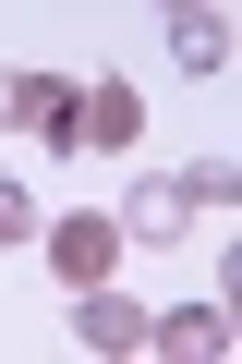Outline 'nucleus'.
<instances>
[{"label": "nucleus", "instance_id": "obj_5", "mask_svg": "<svg viewBox=\"0 0 242 364\" xmlns=\"http://www.w3.org/2000/svg\"><path fill=\"white\" fill-rule=\"evenodd\" d=\"M182 231H194V182H182V170L133 182V207H121V243H182Z\"/></svg>", "mask_w": 242, "mask_h": 364}, {"label": "nucleus", "instance_id": "obj_7", "mask_svg": "<svg viewBox=\"0 0 242 364\" xmlns=\"http://www.w3.org/2000/svg\"><path fill=\"white\" fill-rule=\"evenodd\" d=\"M230 49H242L230 13H182V25H170V61H182V73H230Z\"/></svg>", "mask_w": 242, "mask_h": 364}, {"label": "nucleus", "instance_id": "obj_3", "mask_svg": "<svg viewBox=\"0 0 242 364\" xmlns=\"http://www.w3.org/2000/svg\"><path fill=\"white\" fill-rule=\"evenodd\" d=\"M37 243H49V267H61L73 291H97V279L121 267V219H49Z\"/></svg>", "mask_w": 242, "mask_h": 364}, {"label": "nucleus", "instance_id": "obj_2", "mask_svg": "<svg viewBox=\"0 0 242 364\" xmlns=\"http://www.w3.org/2000/svg\"><path fill=\"white\" fill-rule=\"evenodd\" d=\"M73 340H85L97 364H133V352H145V304H133L121 279H97V291H73Z\"/></svg>", "mask_w": 242, "mask_h": 364}, {"label": "nucleus", "instance_id": "obj_4", "mask_svg": "<svg viewBox=\"0 0 242 364\" xmlns=\"http://www.w3.org/2000/svg\"><path fill=\"white\" fill-rule=\"evenodd\" d=\"M61 109H73V73H0V134L49 146V134H61Z\"/></svg>", "mask_w": 242, "mask_h": 364}, {"label": "nucleus", "instance_id": "obj_1", "mask_svg": "<svg viewBox=\"0 0 242 364\" xmlns=\"http://www.w3.org/2000/svg\"><path fill=\"white\" fill-rule=\"evenodd\" d=\"M133 134H145V97H133L121 73H97V85H73V109H61L49 146H61V158H121Z\"/></svg>", "mask_w": 242, "mask_h": 364}, {"label": "nucleus", "instance_id": "obj_8", "mask_svg": "<svg viewBox=\"0 0 242 364\" xmlns=\"http://www.w3.org/2000/svg\"><path fill=\"white\" fill-rule=\"evenodd\" d=\"M182 182H194V219H230V207H242V170H230V158H206V170H182Z\"/></svg>", "mask_w": 242, "mask_h": 364}, {"label": "nucleus", "instance_id": "obj_6", "mask_svg": "<svg viewBox=\"0 0 242 364\" xmlns=\"http://www.w3.org/2000/svg\"><path fill=\"white\" fill-rule=\"evenodd\" d=\"M145 352H170V364H218V352H230V316H218V304H182V316H145Z\"/></svg>", "mask_w": 242, "mask_h": 364}, {"label": "nucleus", "instance_id": "obj_9", "mask_svg": "<svg viewBox=\"0 0 242 364\" xmlns=\"http://www.w3.org/2000/svg\"><path fill=\"white\" fill-rule=\"evenodd\" d=\"M0 243H37V195H25L13 170H0Z\"/></svg>", "mask_w": 242, "mask_h": 364}]
</instances>
